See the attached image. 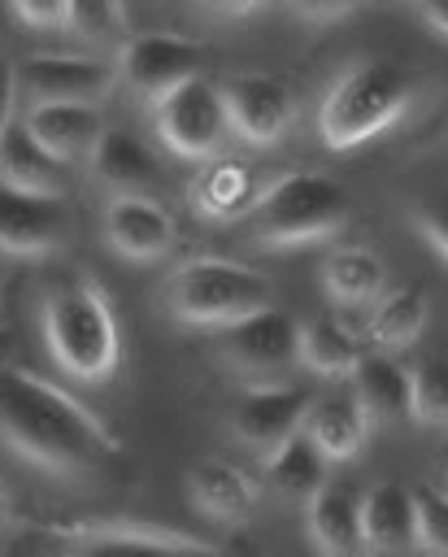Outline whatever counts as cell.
I'll list each match as a JSON object with an SVG mask.
<instances>
[{
  "mask_svg": "<svg viewBox=\"0 0 448 557\" xmlns=\"http://www.w3.org/2000/svg\"><path fill=\"white\" fill-rule=\"evenodd\" d=\"M30 135L61 161V165H83L91 161L96 144L104 139V113L100 104H35L22 113Z\"/></svg>",
  "mask_w": 448,
  "mask_h": 557,
  "instance_id": "15",
  "label": "cell"
},
{
  "mask_svg": "<svg viewBox=\"0 0 448 557\" xmlns=\"http://www.w3.org/2000/svg\"><path fill=\"white\" fill-rule=\"evenodd\" d=\"M309 535L322 557H361V496L352 483H326L309 500Z\"/></svg>",
  "mask_w": 448,
  "mask_h": 557,
  "instance_id": "22",
  "label": "cell"
},
{
  "mask_svg": "<svg viewBox=\"0 0 448 557\" xmlns=\"http://www.w3.org/2000/svg\"><path fill=\"white\" fill-rule=\"evenodd\" d=\"M326 457L322 448L309 440V431H296L283 448H274L265 457V487H274L283 500H313L331 479H326Z\"/></svg>",
  "mask_w": 448,
  "mask_h": 557,
  "instance_id": "24",
  "label": "cell"
},
{
  "mask_svg": "<svg viewBox=\"0 0 448 557\" xmlns=\"http://www.w3.org/2000/svg\"><path fill=\"white\" fill-rule=\"evenodd\" d=\"M409 222H413V231H418V235L448 261V187H439V191L413 200Z\"/></svg>",
  "mask_w": 448,
  "mask_h": 557,
  "instance_id": "31",
  "label": "cell"
},
{
  "mask_svg": "<svg viewBox=\"0 0 448 557\" xmlns=\"http://www.w3.org/2000/svg\"><path fill=\"white\" fill-rule=\"evenodd\" d=\"M165 309L187 326H231L270 309V283L261 270L231 257H187L170 270Z\"/></svg>",
  "mask_w": 448,
  "mask_h": 557,
  "instance_id": "5",
  "label": "cell"
},
{
  "mask_svg": "<svg viewBox=\"0 0 448 557\" xmlns=\"http://www.w3.org/2000/svg\"><path fill=\"white\" fill-rule=\"evenodd\" d=\"M222 361L252 383H270L300 361V326L274 305L217 331Z\"/></svg>",
  "mask_w": 448,
  "mask_h": 557,
  "instance_id": "9",
  "label": "cell"
},
{
  "mask_svg": "<svg viewBox=\"0 0 448 557\" xmlns=\"http://www.w3.org/2000/svg\"><path fill=\"white\" fill-rule=\"evenodd\" d=\"M261 187H257V174L252 165L235 161V157H213L200 165V174L191 178L187 187V200L200 218L209 222H235V218H248L252 205H257Z\"/></svg>",
  "mask_w": 448,
  "mask_h": 557,
  "instance_id": "18",
  "label": "cell"
},
{
  "mask_svg": "<svg viewBox=\"0 0 448 557\" xmlns=\"http://www.w3.org/2000/svg\"><path fill=\"white\" fill-rule=\"evenodd\" d=\"M65 231V209L52 196H30L0 183V252L9 257H43L57 248Z\"/></svg>",
  "mask_w": 448,
  "mask_h": 557,
  "instance_id": "14",
  "label": "cell"
},
{
  "mask_svg": "<svg viewBox=\"0 0 448 557\" xmlns=\"http://www.w3.org/2000/svg\"><path fill=\"white\" fill-rule=\"evenodd\" d=\"M304 431L322 448L326 461H348L361 453V444L370 435V413L357 400V392H322L309 405Z\"/></svg>",
  "mask_w": 448,
  "mask_h": 557,
  "instance_id": "21",
  "label": "cell"
},
{
  "mask_svg": "<svg viewBox=\"0 0 448 557\" xmlns=\"http://www.w3.org/2000/svg\"><path fill=\"white\" fill-rule=\"evenodd\" d=\"M361 344L357 335L335 322V318H309L300 322V366H309L313 374H326V379H339V374H352L361 366Z\"/></svg>",
  "mask_w": 448,
  "mask_h": 557,
  "instance_id": "25",
  "label": "cell"
},
{
  "mask_svg": "<svg viewBox=\"0 0 448 557\" xmlns=\"http://www.w3.org/2000/svg\"><path fill=\"white\" fill-rule=\"evenodd\" d=\"M418 548L448 557V492H418Z\"/></svg>",
  "mask_w": 448,
  "mask_h": 557,
  "instance_id": "30",
  "label": "cell"
},
{
  "mask_svg": "<svg viewBox=\"0 0 448 557\" xmlns=\"http://www.w3.org/2000/svg\"><path fill=\"white\" fill-rule=\"evenodd\" d=\"M204 13H213V17H248V13H261V4H204Z\"/></svg>",
  "mask_w": 448,
  "mask_h": 557,
  "instance_id": "36",
  "label": "cell"
},
{
  "mask_svg": "<svg viewBox=\"0 0 448 557\" xmlns=\"http://www.w3.org/2000/svg\"><path fill=\"white\" fill-rule=\"evenodd\" d=\"M444 492H448V470H444Z\"/></svg>",
  "mask_w": 448,
  "mask_h": 557,
  "instance_id": "38",
  "label": "cell"
},
{
  "mask_svg": "<svg viewBox=\"0 0 448 557\" xmlns=\"http://www.w3.org/2000/svg\"><path fill=\"white\" fill-rule=\"evenodd\" d=\"M65 35H78V39H91V44L117 39V35H126V9L109 4V0H70Z\"/></svg>",
  "mask_w": 448,
  "mask_h": 557,
  "instance_id": "29",
  "label": "cell"
},
{
  "mask_svg": "<svg viewBox=\"0 0 448 557\" xmlns=\"http://www.w3.org/2000/svg\"><path fill=\"white\" fill-rule=\"evenodd\" d=\"M313 392L309 387H291V383H257L239 396L235 405V435L257 448V453H274L283 448L296 431H304Z\"/></svg>",
  "mask_w": 448,
  "mask_h": 557,
  "instance_id": "12",
  "label": "cell"
},
{
  "mask_svg": "<svg viewBox=\"0 0 448 557\" xmlns=\"http://www.w3.org/2000/svg\"><path fill=\"white\" fill-rule=\"evenodd\" d=\"M104 239L113 252L130 261H157L174 248L178 226H174V213L157 196H109Z\"/></svg>",
  "mask_w": 448,
  "mask_h": 557,
  "instance_id": "13",
  "label": "cell"
},
{
  "mask_svg": "<svg viewBox=\"0 0 448 557\" xmlns=\"http://www.w3.org/2000/svg\"><path fill=\"white\" fill-rule=\"evenodd\" d=\"M9 513H13V505H9V492L0 487V522H9Z\"/></svg>",
  "mask_w": 448,
  "mask_h": 557,
  "instance_id": "37",
  "label": "cell"
},
{
  "mask_svg": "<svg viewBox=\"0 0 448 557\" xmlns=\"http://www.w3.org/2000/svg\"><path fill=\"white\" fill-rule=\"evenodd\" d=\"M17 117V74L13 65H0V131Z\"/></svg>",
  "mask_w": 448,
  "mask_h": 557,
  "instance_id": "33",
  "label": "cell"
},
{
  "mask_svg": "<svg viewBox=\"0 0 448 557\" xmlns=\"http://www.w3.org/2000/svg\"><path fill=\"white\" fill-rule=\"evenodd\" d=\"M426 318H431L426 292L405 283V287L378 296V305H374V313H370V339H374L378 348H409V344L422 335Z\"/></svg>",
  "mask_w": 448,
  "mask_h": 557,
  "instance_id": "26",
  "label": "cell"
},
{
  "mask_svg": "<svg viewBox=\"0 0 448 557\" xmlns=\"http://www.w3.org/2000/svg\"><path fill=\"white\" fill-rule=\"evenodd\" d=\"M418 96L413 70L391 57H361L326 87L318 104V135L326 148H361L396 126Z\"/></svg>",
  "mask_w": 448,
  "mask_h": 557,
  "instance_id": "3",
  "label": "cell"
},
{
  "mask_svg": "<svg viewBox=\"0 0 448 557\" xmlns=\"http://www.w3.org/2000/svg\"><path fill=\"white\" fill-rule=\"evenodd\" d=\"M70 165H61L26 126V117L17 113L4 131H0V183L30 191V196H52L61 200L70 187Z\"/></svg>",
  "mask_w": 448,
  "mask_h": 557,
  "instance_id": "16",
  "label": "cell"
},
{
  "mask_svg": "<svg viewBox=\"0 0 448 557\" xmlns=\"http://www.w3.org/2000/svg\"><path fill=\"white\" fill-rule=\"evenodd\" d=\"M0 444L57 479H91L122 453V440L74 392L26 366H0Z\"/></svg>",
  "mask_w": 448,
  "mask_h": 557,
  "instance_id": "1",
  "label": "cell"
},
{
  "mask_svg": "<svg viewBox=\"0 0 448 557\" xmlns=\"http://www.w3.org/2000/svg\"><path fill=\"white\" fill-rule=\"evenodd\" d=\"M39 331L52 361L78 383H100L122 361L117 313L91 274H65L43 292Z\"/></svg>",
  "mask_w": 448,
  "mask_h": 557,
  "instance_id": "2",
  "label": "cell"
},
{
  "mask_svg": "<svg viewBox=\"0 0 448 557\" xmlns=\"http://www.w3.org/2000/svg\"><path fill=\"white\" fill-rule=\"evenodd\" d=\"M418 17L431 26V30H439L444 39H448V0H435V4H422L418 9Z\"/></svg>",
  "mask_w": 448,
  "mask_h": 557,
  "instance_id": "35",
  "label": "cell"
},
{
  "mask_svg": "<svg viewBox=\"0 0 448 557\" xmlns=\"http://www.w3.org/2000/svg\"><path fill=\"white\" fill-rule=\"evenodd\" d=\"M383 257L370 248H335L322 265V283L339 305H365L383 292Z\"/></svg>",
  "mask_w": 448,
  "mask_h": 557,
  "instance_id": "27",
  "label": "cell"
},
{
  "mask_svg": "<svg viewBox=\"0 0 448 557\" xmlns=\"http://www.w3.org/2000/svg\"><path fill=\"white\" fill-rule=\"evenodd\" d=\"M57 557H231L222 544L139 522V518H74L48 527Z\"/></svg>",
  "mask_w": 448,
  "mask_h": 557,
  "instance_id": "6",
  "label": "cell"
},
{
  "mask_svg": "<svg viewBox=\"0 0 448 557\" xmlns=\"http://www.w3.org/2000/svg\"><path fill=\"white\" fill-rule=\"evenodd\" d=\"M222 104H226V122L244 144H274L291 117H296V91L265 70H239L222 83Z\"/></svg>",
  "mask_w": 448,
  "mask_h": 557,
  "instance_id": "10",
  "label": "cell"
},
{
  "mask_svg": "<svg viewBox=\"0 0 448 557\" xmlns=\"http://www.w3.org/2000/svg\"><path fill=\"white\" fill-rule=\"evenodd\" d=\"M296 17H313V22H331V17H348L352 4H291Z\"/></svg>",
  "mask_w": 448,
  "mask_h": 557,
  "instance_id": "34",
  "label": "cell"
},
{
  "mask_svg": "<svg viewBox=\"0 0 448 557\" xmlns=\"http://www.w3.org/2000/svg\"><path fill=\"white\" fill-rule=\"evenodd\" d=\"M348 218H352V200L331 174L283 170L261 187L244 222L261 248H304L339 235Z\"/></svg>",
  "mask_w": 448,
  "mask_h": 557,
  "instance_id": "4",
  "label": "cell"
},
{
  "mask_svg": "<svg viewBox=\"0 0 448 557\" xmlns=\"http://www.w3.org/2000/svg\"><path fill=\"white\" fill-rule=\"evenodd\" d=\"M361 531L365 548L396 557L418 548V492L405 483H374L361 496Z\"/></svg>",
  "mask_w": 448,
  "mask_h": 557,
  "instance_id": "17",
  "label": "cell"
},
{
  "mask_svg": "<svg viewBox=\"0 0 448 557\" xmlns=\"http://www.w3.org/2000/svg\"><path fill=\"white\" fill-rule=\"evenodd\" d=\"M9 17L30 30H65L70 0H17V4H9Z\"/></svg>",
  "mask_w": 448,
  "mask_h": 557,
  "instance_id": "32",
  "label": "cell"
},
{
  "mask_svg": "<svg viewBox=\"0 0 448 557\" xmlns=\"http://www.w3.org/2000/svg\"><path fill=\"white\" fill-rule=\"evenodd\" d=\"M13 74H17V100L26 109H35V104H96L122 78L117 61L91 57V52H30L13 65Z\"/></svg>",
  "mask_w": 448,
  "mask_h": 557,
  "instance_id": "7",
  "label": "cell"
},
{
  "mask_svg": "<svg viewBox=\"0 0 448 557\" xmlns=\"http://www.w3.org/2000/svg\"><path fill=\"white\" fill-rule=\"evenodd\" d=\"M200 61H204V48L196 39H178V35H165V30H139L122 44L117 70H122L126 87H135L152 104L165 91H174L178 83L196 78Z\"/></svg>",
  "mask_w": 448,
  "mask_h": 557,
  "instance_id": "11",
  "label": "cell"
},
{
  "mask_svg": "<svg viewBox=\"0 0 448 557\" xmlns=\"http://www.w3.org/2000/svg\"><path fill=\"white\" fill-rule=\"evenodd\" d=\"M87 170L109 196H148V183H157V174H161V165L148 152V144L135 139L130 131H117V126L104 131V139L96 144Z\"/></svg>",
  "mask_w": 448,
  "mask_h": 557,
  "instance_id": "20",
  "label": "cell"
},
{
  "mask_svg": "<svg viewBox=\"0 0 448 557\" xmlns=\"http://www.w3.org/2000/svg\"><path fill=\"white\" fill-rule=\"evenodd\" d=\"M187 492L217 522H244L257 509V496H261L252 474H244L226 457H196L187 466Z\"/></svg>",
  "mask_w": 448,
  "mask_h": 557,
  "instance_id": "19",
  "label": "cell"
},
{
  "mask_svg": "<svg viewBox=\"0 0 448 557\" xmlns=\"http://www.w3.org/2000/svg\"><path fill=\"white\" fill-rule=\"evenodd\" d=\"M157 139L178 152V157H209L222 148V135L231 131L226 122V104H222V87L209 83L204 74L178 83L174 91H165L161 100L148 104Z\"/></svg>",
  "mask_w": 448,
  "mask_h": 557,
  "instance_id": "8",
  "label": "cell"
},
{
  "mask_svg": "<svg viewBox=\"0 0 448 557\" xmlns=\"http://www.w3.org/2000/svg\"><path fill=\"white\" fill-rule=\"evenodd\" d=\"M352 392L370 418H413V370L400 366L391 352H365L352 370Z\"/></svg>",
  "mask_w": 448,
  "mask_h": 557,
  "instance_id": "23",
  "label": "cell"
},
{
  "mask_svg": "<svg viewBox=\"0 0 448 557\" xmlns=\"http://www.w3.org/2000/svg\"><path fill=\"white\" fill-rule=\"evenodd\" d=\"M413 422L448 426V357H426L413 366Z\"/></svg>",
  "mask_w": 448,
  "mask_h": 557,
  "instance_id": "28",
  "label": "cell"
}]
</instances>
